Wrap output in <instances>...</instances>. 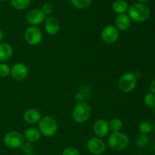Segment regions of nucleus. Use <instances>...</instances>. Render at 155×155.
Returning <instances> with one entry per match:
<instances>
[{"mask_svg":"<svg viewBox=\"0 0 155 155\" xmlns=\"http://www.w3.org/2000/svg\"><path fill=\"white\" fill-rule=\"evenodd\" d=\"M92 0H70L73 6L79 9H86L92 3Z\"/></svg>","mask_w":155,"mask_h":155,"instance_id":"nucleus-21","label":"nucleus"},{"mask_svg":"<svg viewBox=\"0 0 155 155\" xmlns=\"http://www.w3.org/2000/svg\"><path fill=\"white\" fill-rule=\"evenodd\" d=\"M45 20V14L41 9H34L27 14V21L32 25H38Z\"/></svg>","mask_w":155,"mask_h":155,"instance_id":"nucleus-11","label":"nucleus"},{"mask_svg":"<svg viewBox=\"0 0 155 155\" xmlns=\"http://www.w3.org/2000/svg\"><path fill=\"white\" fill-rule=\"evenodd\" d=\"M31 0H11V4L17 10H24L30 6Z\"/></svg>","mask_w":155,"mask_h":155,"instance_id":"nucleus-19","label":"nucleus"},{"mask_svg":"<svg viewBox=\"0 0 155 155\" xmlns=\"http://www.w3.org/2000/svg\"><path fill=\"white\" fill-rule=\"evenodd\" d=\"M42 11L46 15H51L54 11V6L51 3H45L42 8Z\"/></svg>","mask_w":155,"mask_h":155,"instance_id":"nucleus-28","label":"nucleus"},{"mask_svg":"<svg viewBox=\"0 0 155 155\" xmlns=\"http://www.w3.org/2000/svg\"><path fill=\"white\" fill-rule=\"evenodd\" d=\"M115 22H116L117 28L120 30H123V31L130 28V25H131V19L129 15L125 13L118 15Z\"/></svg>","mask_w":155,"mask_h":155,"instance_id":"nucleus-14","label":"nucleus"},{"mask_svg":"<svg viewBox=\"0 0 155 155\" xmlns=\"http://www.w3.org/2000/svg\"><path fill=\"white\" fill-rule=\"evenodd\" d=\"M153 109H154V115H155V106L154 108H153Z\"/></svg>","mask_w":155,"mask_h":155,"instance_id":"nucleus-32","label":"nucleus"},{"mask_svg":"<svg viewBox=\"0 0 155 155\" xmlns=\"http://www.w3.org/2000/svg\"><path fill=\"white\" fill-rule=\"evenodd\" d=\"M24 119L27 123L34 124L39 122V120L41 119V114L36 109H29L24 114Z\"/></svg>","mask_w":155,"mask_h":155,"instance_id":"nucleus-16","label":"nucleus"},{"mask_svg":"<svg viewBox=\"0 0 155 155\" xmlns=\"http://www.w3.org/2000/svg\"><path fill=\"white\" fill-rule=\"evenodd\" d=\"M45 28L48 33L51 35H55L60 30V23L54 17H48L45 20Z\"/></svg>","mask_w":155,"mask_h":155,"instance_id":"nucleus-13","label":"nucleus"},{"mask_svg":"<svg viewBox=\"0 0 155 155\" xmlns=\"http://www.w3.org/2000/svg\"><path fill=\"white\" fill-rule=\"evenodd\" d=\"M153 126L151 122L147 121L142 122L139 126V130L141 134H145V135H148L150 132L152 131Z\"/></svg>","mask_w":155,"mask_h":155,"instance_id":"nucleus-22","label":"nucleus"},{"mask_svg":"<svg viewBox=\"0 0 155 155\" xmlns=\"http://www.w3.org/2000/svg\"><path fill=\"white\" fill-rule=\"evenodd\" d=\"M128 14L130 19L135 22L142 23L148 19L151 15V10L144 3H134L128 8Z\"/></svg>","mask_w":155,"mask_h":155,"instance_id":"nucleus-1","label":"nucleus"},{"mask_svg":"<svg viewBox=\"0 0 155 155\" xmlns=\"http://www.w3.org/2000/svg\"><path fill=\"white\" fill-rule=\"evenodd\" d=\"M137 83V78L131 72L125 73L120 78L118 85L120 89L125 93H130L135 89Z\"/></svg>","mask_w":155,"mask_h":155,"instance_id":"nucleus-5","label":"nucleus"},{"mask_svg":"<svg viewBox=\"0 0 155 155\" xmlns=\"http://www.w3.org/2000/svg\"><path fill=\"white\" fill-rule=\"evenodd\" d=\"M101 38L106 43H114L119 38V30L114 25H107L101 32Z\"/></svg>","mask_w":155,"mask_h":155,"instance_id":"nucleus-8","label":"nucleus"},{"mask_svg":"<svg viewBox=\"0 0 155 155\" xmlns=\"http://www.w3.org/2000/svg\"><path fill=\"white\" fill-rule=\"evenodd\" d=\"M109 129L113 132H119L122 129V122L120 119L114 118L112 119L108 123Z\"/></svg>","mask_w":155,"mask_h":155,"instance_id":"nucleus-20","label":"nucleus"},{"mask_svg":"<svg viewBox=\"0 0 155 155\" xmlns=\"http://www.w3.org/2000/svg\"><path fill=\"white\" fill-rule=\"evenodd\" d=\"M39 128L41 133L45 137H52L58 132V123L54 118L45 116L39 122Z\"/></svg>","mask_w":155,"mask_h":155,"instance_id":"nucleus-3","label":"nucleus"},{"mask_svg":"<svg viewBox=\"0 0 155 155\" xmlns=\"http://www.w3.org/2000/svg\"><path fill=\"white\" fill-rule=\"evenodd\" d=\"M26 155H33V154H32V153H27Z\"/></svg>","mask_w":155,"mask_h":155,"instance_id":"nucleus-34","label":"nucleus"},{"mask_svg":"<svg viewBox=\"0 0 155 155\" xmlns=\"http://www.w3.org/2000/svg\"><path fill=\"white\" fill-rule=\"evenodd\" d=\"M11 68L7 64L0 63V77L5 78L10 74Z\"/></svg>","mask_w":155,"mask_h":155,"instance_id":"nucleus-25","label":"nucleus"},{"mask_svg":"<svg viewBox=\"0 0 155 155\" xmlns=\"http://www.w3.org/2000/svg\"><path fill=\"white\" fill-rule=\"evenodd\" d=\"M144 103L148 107L154 108L155 106V94L152 92L147 93L144 97Z\"/></svg>","mask_w":155,"mask_h":155,"instance_id":"nucleus-23","label":"nucleus"},{"mask_svg":"<svg viewBox=\"0 0 155 155\" xmlns=\"http://www.w3.org/2000/svg\"><path fill=\"white\" fill-rule=\"evenodd\" d=\"M128 3L124 0H116L114 2L113 5H112V9L115 13L120 15V14H124L128 10Z\"/></svg>","mask_w":155,"mask_h":155,"instance_id":"nucleus-18","label":"nucleus"},{"mask_svg":"<svg viewBox=\"0 0 155 155\" xmlns=\"http://www.w3.org/2000/svg\"><path fill=\"white\" fill-rule=\"evenodd\" d=\"M62 155H80V151L76 147H68L64 150Z\"/></svg>","mask_w":155,"mask_h":155,"instance_id":"nucleus-26","label":"nucleus"},{"mask_svg":"<svg viewBox=\"0 0 155 155\" xmlns=\"http://www.w3.org/2000/svg\"><path fill=\"white\" fill-rule=\"evenodd\" d=\"M107 144L113 150H123L128 146L129 138L121 132H113L107 139Z\"/></svg>","mask_w":155,"mask_h":155,"instance_id":"nucleus-4","label":"nucleus"},{"mask_svg":"<svg viewBox=\"0 0 155 155\" xmlns=\"http://www.w3.org/2000/svg\"><path fill=\"white\" fill-rule=\"evenodd\" d=\"M150 89H151V92L155 94V78L151 81V85H150Z\"/></svg>","mask_w":155,"mask_h":155,"instance_id":"nucleus-29","label":"nucleus"},{"mask_svg":"<svg viewBox=\"0 0 155 155\" xmlns=\"http://www.w3.org/2000/svg\"><path fill=\"white\" fill-rule=\"evenodd\" d=\"M3 36H4V33H3L2 30V29L0 28V42H1V41L2 40Z\"/></svg>","mask_w":155,"mask_h":155,"instance_id":"nucleus-30","label":"nucleus"},{"mask_svg":"<svg viewBox=\"0 0 155 155\" xmlns=\"http://www.w3.org/2000/svg\"><path fill=\"white\" fill-rule=\"evenodd\" d=\"M3 141L6 147L15 149L22 146L24 142V138L20 132L17 131H10L5 134Z\"/></svg>","mask_w":155,"mask_h":155,"instance_id":"nucleus-6","label":"nucleus"},{"mask_svg":"<svg viewBox=\"0 0 155 155\" xmlns=\"http://www.w3.org/2000/svg\"><path fill=\"white\" fill-rule=\"evenodd\" d=\"M1 2H5V1H8V0H0Z\"/></svg>","mask_w":155,"mask_h":155,"instance_id":"nucleus-33","label":"nucleus"},{"mask_svg":"<svg viewBox=\"0 0 155 155\" xmlns=\"http://www.w3.org/2000/svg\"><path fill=\"white\" fill-rule=\"evenodd\" d=\"M148 141H149V138H148V135L140 133V135L136 138V144L138 147H144L148 144Z\"/></svg>","mask_w":155,"mask_h":155,"instance_id":"nucleus-24","label":"nucleus"},{"mask_svg":"<svg viewBox=\"0 0 155 155\" xmlns=\"http://www.w3.org/2000/svg\"><path fill=\"white\" fill-rule=\"evenodd\" d=\"M10 74L13 79L16 81L24 80L28 74V68L25 64L18 62L15 63L11 68Z\"/></svg>","mask_w":155,"mask_h":155,"instance_id":"nucleus-10","label":"nucleus"},{"mask_svg":"<svg viewBox=\"0 0 155 155\" xmlns=\"http://www.w3.org/2000/svg\"><path fill=\"white\" fill-rule=\"evenodd\" d=\"M21 148H22V150L24 152L27 153H30L31 152L33 151L34 150V147L32 144L31 142H29V141H27V142H24V144L21 146Z\"/></svg>","mask_w":155,"mask_h":155,"instance_id":"nucleus-27","label":"nucleus"},{"mask_svg":"<svg viewBox=\"0 0 155 155\" xmlns=\"http://www.w3.org/2000/svg\"><path fill=\"white\" fill-rule=\"evenodd\" d=\"M88 150L90 153L95 155H101L106 149L105 143L100 138H92L88 141Z\"/></svg>","mask_w":155,"mask_h":155,"instance_id":"nucleus-9","label":"nucleus"},{"mask_svg":"<svg viewBox=\"0 0 155 155\" xmlns=\"http://www.w3.org/2000/svg\"><path fill=\"white\" fill-rule=\"evenodd\" d=\"M94 133L98 138H104L108 134L109 125L107 121L102 119L97 120L93 126Z\"/></svg>","mask_w":155,"mask_h":155,"instance_id":"nucleus-12","label":"nucleus"},{"mask_svg":"<svg viewBox=\"0 0 155 155\" xmlns=\"http://www.w3.org/2000/svg\"><path fill=\"white\" fill-rule=\"evenodd\" d=\"M136 1H137L138 2L144 3V4H145V3L148 2H150V1H151V0H136Z\"/></svg>","mask_w":155,"mask_h":155,"instance_id":"nucleus-31","label":"nucleus"},{"mask_svg":"<svg viewBox=\"0 0 155 155\" xmlns=\"http://www.w3.org/2000/svg\"><path fill=\"white\" fill-rule=\"evenodd\" d=\"M92 112L90 106L86 102H78L74 106L72 112L73 119L75 122L83 123L89 119Z\"/></svg>","mask_w":155,"mask_h":155,"instance_id":"nucleus-2","label":"nucleus"},{"mask_svg":"<svg viewBox=\"0 0 155 155\" xmlns=\"http://www.w3.org/2000/svg\"><path fill=\"white\" fill-rule=\"evenodd\" d=\"M41 132L36 128H28L24 132V138L29 142H36L40 139Z\"/></svg>","mask_w":155,"mask_h":155,"instance_id":"nucleus-15","label":"nucleus"},{"mask_svg":"<svg viewBox=\"0 0 155 155\" xmlns=\"http://www.w3.org/2000/svg\"><path fill=\"white\" fill-rule=\"evenodd\" d=\"M12 47L7 43H0V62L8 60L12 55Z\"/></svg>","mask_w":155,"mask_h":155,"instance_id":"nucleus-17","label":"nucleus"},{"mask_svg":"<svg viewBox=\"0 0 155 155\" xmlns=\"http://www.w3.org/2000/svg\"><path fill=\"white\" fill-rule=\"evenodd\" d=\"M124 1H129V0H124Z\"/></svg>","mask_w":155,"mask_h":155,"instance_id":"nucleus-35","label":"nucleus"},{"mask_svg":"<svg viewBox=\"0 0 155 155\" xmlns=\"http://www.w3.org/2000/svg\"><path fill=\"white\" fill-rule=\"evenodd\" d=\"M24 37L27 43L32 46L38 45L42 40V31L38 27L33 26L26 30L24 33Z\"/></svg>","mask_w":155,"mask_h":155,"instance_id":"nucleus-7","label":"nucleus"}]
</instances>
